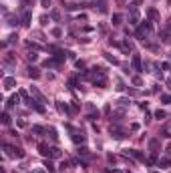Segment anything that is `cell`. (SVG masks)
<instances>
[{
    "label": "cell",
    "mask_w": 171,
    "mask_h": 173,
    "mask_svg": "<svg viewBox=\"0 0 171 173\" xmlns=\"http://www.w3.org/2000/svg\"><path fill=\"white\" fill-rule=\"evenodd\" d=\"M4 149H6V153H8L10 157H16V159H22V157H24V151H22V147H14V145L4 143Z\"/></svg>",
    "instance_id": "cell-1"
},
{
    "label": "cell",
    "mask_w": 171,
    "mask_h": 173,
    "mask_svg": "<svg viewBox=\"0 0 171 173\" xmlns=\"http://www.w3.org/2000/svg\"><path fill=\"white\" fill-rule=\"evenodd\" d=\"M125 155L137 159V161H145V155H143L141 151H137V149H125Z\"/></svg>",
    "instance_id": "cell-2"
},
{
    "label": "cell",
    "mask_w": 171,
    "mask_h": 173,
    "mask_svg": "<svg viewBox=\"0 0 171 173\" xmlns=\"http://www.w3.org/2000/svg\"><path fill=\"white\" fill-rule=\"evenodd\" d=\"M26 103H28V107H32L34 111H38V113H44V107L40 105V101H34V99H28Z\"/></svg>",
    "instance_id": "cell-3"
},
{
    "label": "cell",
    "mask_w": 171,
    "mask_h": 173,
    "mask_svg": "<svg viewBox=\"0 0 171 173\" xmlns=\"http://www.w3.org/2000/svg\"><path fill=\"white\" fill-rule=\"evenodd\" d=\"M38 151H40V155H42V157H49L50 159V147H49V145L38 143Z\"/></svg>",
    "instance_id": "cell-4"
},
{
    "label": "cell",
    "mask_w": 171,
    "mask_h": 173,
    "mask_svg": "<svg viewBox=\"0 0 171 173\" xmlns=\"http://www.w3.org/2000/svg\"><path fill=\"white\" fill-rule=\"evenodd\" d=\"M161 137H167V139H171V121L163 125V129H161Z\"/></svg>",
    "instance_id": "cell-5"
},
{
    "label": "cell",
    "mask_w": 171,
    "mask_h": 173,
    "mask_svg": "<svg viewBox=\"0 0 171 173\" xmlns=\"http://www.w3.org/2000/svg\"><path fill=\"white\" fill-rule=\"evenodd\" d=\"M32 97H34V99H36V101H40V103H46V99H44V95H42V93L38 91V89H36V86H32Z\"/></svg>",
    "instance_id": "cell-6"
},
{
    "label": "cell",
    "mask_w": 171,
    "mask_h": 173,
    "mask_svg": "<svg viewBox=\"0 0 171 173\" xmlns=\"http://www.w3.org/2000/svg\"><path fill=\"white\" fill-rule=\"evenodd\" d=\"M133 68H135V71H139V72L143 71V67H141V57H139V54H135V57H133Z\"/></svg>",
    "instance_id": "cell-7"
},
{
    "label": "cell",
    "mask_w": 171,
    "mask_h": 173,
    "mask_svg": "<svg viewBox=\"0 0 171 173\" xmlns=\"http://www.w3.org/2000/svg\"><path fill=\"white\" fill-rule=\"evenodd\" d=\"M26 71H28L26 75H28L30 79H38V77H40V72H38V68H36V67H28Z\"/></svg>",
    "instance_id": "cell-8"
},
{
    "label": "cell",
    "mask_w": 171,
    "mask_h": 173,
    "mask_svg": "<svg viewBox=\"0 0 171 173\" xmlns=\"http://www.w3.org/2000/svg\"><path fill=\"white\" fill-rule=\"evenodd\" d=\"M149 149H151V153L155 155L157 151H159V139H151L149 141Z\"/></svg>",
    "instance_id": "cell-9"
},
{
    "label": "cell",
    "mask_w": 171,
    "mask_h": 173,
    "mask_svg": "<svg viewBox=\"0 0 171 173\" xmlns=\"http://www.w3.org/2000/svg\"><path fill=\"white\" fill-rule=\"evenodd\" d=\"M73 141L75 143H85V135L77 131V133H73Z\"/></svg>",
    "instance_id": "cell-10"
},
{
    "label": "cell",
    "mask_w": 171,
    "mask_h": 173,
    "mask_svg": "<svg viewBox=\"0 0 171 173\" xmlns=\"http://www.w3.org/2000/svg\"><path fill=\"white\" fill-rule=\"evenodd\" d=\"M14 85H16V81H14L12 77H6V79H4V89H12Z\"/></svg>",
    "instance_id": "cell-11"
},
{
    "label": "cell",
    "mask_w": 171,
    "mask_h": 173,
    "mask_svg": "<svg viewBox=\"0 0 171 173\" xmlns=\"http://www.w3.org/2000/svg\"><path fill=\"white\" fill-rule=\"evenodd\" d=\"M60 149H56V147H50V159H59L60 157Z\"/></svg>",
    "instance_id": "cell-12"
},
{
    "label": "cell",
    "mask_w": 171,
    "mask_h": 173,
    "mask_svg": "<svg viewBox=\"0 0 171 173\" xmlns=\"http://www.w3.org/2000/svg\"><path fill=\"white\" fill-rule=\"evenodd\" d=\"M129 22H131V24H137V22H139V14H137V10H131V16H129Z\"/></svg>",
    "instance_id": "cell-13"
},
{
    "label": "cell",
    "mask_w": 171,
    "mask_h": 173,
    "mask_svg": "<svg viewBox=\"0 0 171 173\" xmlns=\"http://www.w3.org/2000/svg\"><path fill=\"white\" fill-rule=\"evenodd\" d=\"M46 135H50V139H53V141L59 139V135H56V129H53V127H49V129H46Z\"/></svg>",
    "instance_id": "cell-14"
},
{
    "label": "cell",
    "mask_w": 171,
    "mask_h": 173,
    "mask_svg": "<svg viewBox=\"0 0 171 173\" xmlns=\"http://www.w3.org/2000/svg\"><path fill=\"white\" fill-rule=\"evenodd\" d=\"M30 18H32V14H30V12H24V14H22V24H24V26H28Z\"/></svg>",
    "instance_id": "cell-15"
},
{
    "label": "cell",
    "mask_w": 171,
    "mask_h": 173,
    "mask_svg": "<svg viewBox=\"0 0 171 173\" xmlns=\"http://www.w3.org/2000/svg\"><path fill=\"white\" fill-rule=\"evenodd\" d=\"M147 14H149V18H153V20L159 18V12H157L155 8H149V10H147Z\"/></svg>",
    "instance_id": "cell-16"
},
{
    "label": "cell",
    "mask_w": 171,
    "mask_h": 173,
    "mask_svg": "<svg viewBox=\"0 0 171 173\" xmlns=\"http://www.w3.org/2000/svg\"><path fill=\"white\" fill-rule=\"evenodd\" d=\"M32 131L36 135H42V133H46V129H44V127H40V125H32Z\"/></svg>",
    "instance_id": "cell-17"
},
{
    "label": "cell",
    "mask_w": 171,
    "mask_h": 173,
    "mask_svg": "<svg viewBox=\"0 0 171 173\" xmlns=\"http://www.w3.org/2000/svg\"><path fill=\"white\" fill-rule=\"evenodd\" d=\"M171 165V161L167 157H163V159H159V167H169Z\"/></svg>",
    "instance_id": "cell-18"
},
{
    "label": "cell",
    "mask_w": 171,
    "mask_h": 173,
    "mask_svg": "<svg viewBox=\"0 0 171 173\" xmlns=\"http://www.w3.org/2000/svg\"><path fill=\"white\" fill-rule=\"evenodd\" d=\"M165 111H161V109H159V111H155V119H159V121H161V119H165Z\"/></svg>",
    "instance_id": "cell-19"
},
{
    "label": "cell",
    "mask_w": 171,
    "mask_h": 173,
    "mask_svg": "<svg viewBox=\"0 0 171 173\" xmlns=\"http://www.w3.org/2000/svg\"><path fill=\"white\" fill-rule=\"evenodd\" d=\"M8 24L10 26H16V24H18V18H16V16H8Z\"/></svg>",
    "instance_id": "cell-20"
},
{
    "label": "cell",
    "mask_w": 171,
    "mask_h": 173,
    "mask_svg": "<svg viewBox=\"0 0 171 173\" xmlns=\"http://www.w3.org/2000/svg\"><path fill=\"white\" fill-rule=\"evenodd\" d=\"M121 20H123L121 14H113V24H121Z\"/></svg>",
    "instance_id": "cell-21"
},
{
    "label": "cell",
    "mask_w": 171,
    "mask_h": 173,
    "mask_svg": "<svg viewBox=\"0 0 171 173\" xmlns=\"http://www.w3.org/2000/svg\"><path fill=\"white\" fill-rule=\"evenodd\" d=\"M44 165H46V171H49V173H54V165H53V161H46Z\"/></svg>",
    "instance_id": "cell-22"
},
{
    "label": "cell",
    "mask_w": 171,
    "mask_h": 173,
    "mask_svg": "<svg viewBox=\"0 0 171 173\" xmlns=\"http://www.w3.org/2000/svg\"><path fill=\"white\" fill-rule=\"evenodd\" d=\"M78 155H85V157H89L91 153H89V149H87V147H81V149H78Z\"/></svg>",
    "instance_id": "cell-23"
},
{
    "label": "cell",
    "mask_w": 171,
    "mask_h": 173,
    "mask_svg": "<svg viewBox=\"0 0 171 173\" xmlns=\"http://www.w3.org/2000/svg\"><path fill=\"white\" fill-rule=\"evenodd\" d=\"M161 103H167V105H169L171 103V95H161Z\"/></svg>",
    "instance_id": "cell-24"
},
{
    "label": "cell",
    "mask_w": 171,
    "mask_h": 173,
    "mask_svg": "<svg viewBox=\"0 0 171 173\" xmlns=\"http://www.w3.org/2000/svg\"><path fill=\"white\" fill-rule=\"evenodd\" d=\"M16 39H18L16 34H10V36H8V40H6V44H12V42H16Z\"/></svg>",
    "instance_id": "cell-25"
},
{
    "label": "cell",
    "mask_w": 171,
    "mask_h": 173,
    "mask_svg": "<svg viewBox=\"0 0 171 173\" xmlns=\"http://www.w3.org/2000/svg\"><path fill=\"white\" fill-rule=\"evenodd\" d=\"M2 123H4V125H10V117H8V113H4V115H2Z\"/></svg>",
    "instance_id": "cell-26"
},
{
    "label": "cell",
    "mask_w": 171,
    "mask_h": 173,
    "mask_svg": "<svg viewBox=\"0 0 171 173\" xmlns=\"http://www.w3.org/2000/svg\"><path fill=\"white\" fill-rule=\"evenodd\" d=\"M133 85H137V86H141V85H143V83H141V79H139V77H133Z\"/></svg>",
    "instance_id": "cell-27"
},
{
    "label": "cell",
    "mask_w": 171,
    "mask_h": 173,
    "mask_svg": "<svg viewBox=\"0 0 171 173\" xmlns=\"http://www.w3.org/2000/svg\"><path fill=\"white\" fill-rule=\"evenodd\" d=\"M36 58H38V54H36V53H28V61H36Z\"/></svg>",
    "instance_id": "cell-28"
},
{
    "label": "cell",
    "mask_w": 171,
    "mask_h": 173,
    "mask_svg": "<svg viewBox=\"0 0 171 173\" xmlns=\"http://www.w3.org/2000/svg\"><path fill=\"white\" fill-rule=\"evenodd\" d=\"M107 58H109V61H111V63H113V64H117V63H119L117 58H115V57H111V54H107Z\"/></svg>",
    "instance_id": "cell-29"
},
{
    "label": "cell",
    "mask_w": 171,
    "mask_h": 173,
    "mask_svg": "<svg viewBox=\"0 0 171 173\" xmlns=\"http://www.w3.org/2000/svg\"><path fill=\"white\" fill-rule=\"evenodd\" d=\"M89 119H91V121H95V119H99V111H97V113H93V115H89Z\"/></svg>",
    "instance_id": "cell-30"
},
{
    "label": "cell",
    "mask_w": 171,
    "mask_h": 173,
    "mask_svg": "<svg viewBox=\"0 0 171 173\" xmlns=\"http://www.w3.org/2000/svg\"><path fill=\"white\" fill-rule=\"evenodd\" d=\"M165 30H167V32H171V20H167V26H165Z\"/></svg>",
    "instance_id": "cell-31"
},
{
    "label": "cell",
    "mask_w": 171,
    "mask_h": 173,
    "mask_svg": "<svg viewBox=\"0 0 171 173\" xmlns=\"http://www.w3.org/2000/svg\"><path fill=\"white\" fill-rule=\"evenodd\" d=\"M107 173H121V171H119V169H109Z\"/></svg>",
    "instance_id": "cell-32"
},
{
    "label": "cell",
    "mask_w": 171,
    "mask_h": 173,
    "mask_svg": "<svg viewBox=\"0 0 171 173\" xmlns=\"http://www.w3.org/2000/svg\"><path fill=\"white\" fill-rule=\"evenodd\" d=\"M50 4V0H42V6H49Z\"/></svg>",
    "instance_id": "cell-33"
},
{
    "label": "cell",
    "mask_w": 171,
    "mask_h": 173,
    "mask_svg": "<svg viewBox=\"0 0 171 173\" xmlns=\"http://www.w3.org/2000/svg\"><path fill=\"white\" fill-rule=\"evenodd\" d=\"M167 155H171V145H169V147H167Z\"/></svg>",
    "instance_id": "cell-34"
},
{
    "label": "cell",
    "mask_w": 171,
    "mask_h": 173,
    "mask_svg": "<svg viewBox=\"0 0 171 173\" xmlns=\"http://www.w3.org/2000/svg\"><path fill=\"white\" fill-rule=\"evenodd\" d=\"M34 173H44V171H34Z\"/></svg>",
    "instance_id": "cell-35"
},
{
    "label": "cell",
    "mask_w": 171,
    "mask_h": 173,
    "mask_svg": "<svg viewBox=\"0 0 171 173\" xmlns=\"http://www.w3.org/2000/svg\"><path fill=\"white\" fill-rule=\"evenodd\" d=\"M153 173H159V171H153Z\"/></svg>",
    "instance_id": "cell-36"
}]
</instances>
